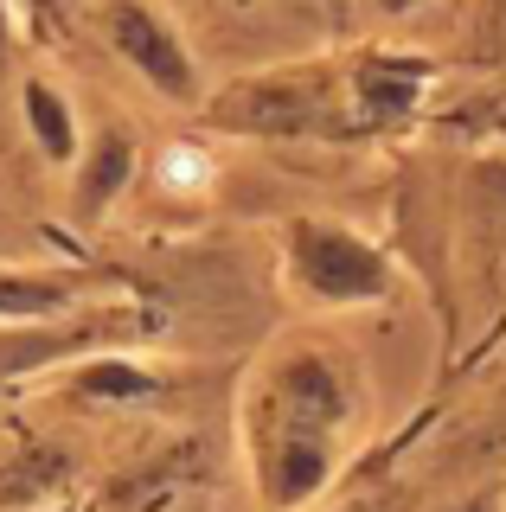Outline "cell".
<instances>
[{
	"mask_svg": "<svg viewBox=\"0 0 506 512\" xmlns=\"http://www.w3.org/2000/svg\"><path fill=\"white\" fill-rule=\"evenodd\" d=\"M154 173H161V186H167V192H205L218 167H212V154H205V148H186V141H173Z\"/></svg>",
	"mask_w": 506,
	"mask_h": 512,
	"instance_id": "1",
	"label": "cell"
}]
</instances>
